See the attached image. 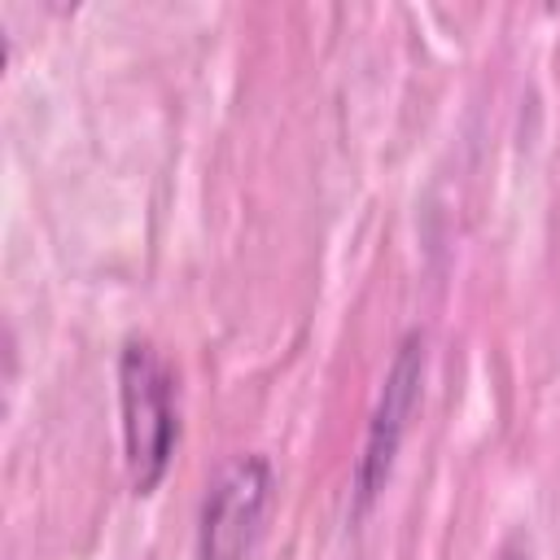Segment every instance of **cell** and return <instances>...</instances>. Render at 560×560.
Segmentation results:
<instances>
[{
    "label": "cell",
    "instance_id": "3",
    "mask_svg": "<svg viewBox=\"0 0 560 560\" xmlns=\"http://www.w3.org/2000/svg\"><path fill=\"white\" fill-rule=\"evenodd\" d=\"M276 499V472L267 455L228 459L206 486L197 512V560H249L267 529Z\"/></svg>",
    "mask_w": 560,
    "mask_h": 560
},
{
    "label": "cell",
    "instance_id": "2",
    "mask_svg": "<svg viewBox=\"0 0 560 560\" xmlns=\"http://www.w3.org/2000/svg\"><path fill=\"white\" fill-rule=\"evenodd\" d=\"M420 394H424V332L411 328L385 368V381H381V394H376V407H372V420L363 433V451L354 459L350 516H363L381 499V490L394 472L398 446L407 438V424L420 407Z\"/></svg>",
    "mask_w": 560,
    "mask_h": 560
},
{
    "label": "cell",
    "instance_id": "1",
    "mask_svg": "<svg viewBox=\"0 0 560 560\" xmlns=\"http://www.w3.org/2000/svg\"><path fill=\"white\" fill-rule=\"evenodd\" d=\"M118 411H122V459L136 494H153L179 446L175 368L153 341H127L118 354Z\"/></svg>",
    "mask_w": 560,
    "mask_h": 560
},
{
    "label": "cell",
    "instance_id": "4",
    "mask_svg": "<svg viewBox=\"0 0 560 560\" xmlns=\"http://www.w3.org/2000/svg\"><path fill=\"white\" fill-rule=\"evenodd\" d=\"M499 560H529V547H525V538L516 534V538L503 547V556H499Z\"/></svg>",
    "mask_w": 560,
    "mask_h": 560
}]
</instances>
